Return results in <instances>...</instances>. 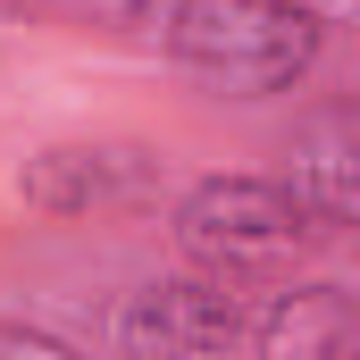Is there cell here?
<instances>
[{
    "mask_svg": "<svg viewBox=\"0 0 360 360\" xmlns=\"http://www.w3.org/2000/svg\"><path fill=\"white\" fill-rule=\"evenodd\" d=\"M160 42L184 76H201L226 101H269V92L310 84L319 68V25L285 0H168Z\"/></svg>",
    "mask_w": 360,
    "mask_h": 360,
    "instance_id": "obj_1",
    "label": "cell"
},
{
    "mask_svg": "<svg viewBox=\"0 0 360 360\" xmlns=\"http://www.w3.org/2000/svg\"><path fill=\"white\" fill-rule=\"evenodd\" d=\"M168 226H176L184 252L210 260L218 276L276 269V260H293V252L319 243L310 210L285 193V176H252V168H235V176H193L176 193V210H168Z\"/></svg>",
    "mask_w": 360,
    "mask_h": 360,
    "instance_id": "obj_2",
    "label": "cell"
},
{
    "mask_svg": "<svg viewBox=\"0 0 360 360\" xmlns=\"http://www.w3.org/2000/svg\"><path fill=\"white\" fill-rule=\"evenodd\" d=\"M160 151L126 134H68L17 160V201L51 226H92V218H143L160 201Z\"/></svg>",
    "mask_w": 360,
    "mask_h": 360,
    "instance_id": "obj_3",
    "label": "cell"
},
{
    "mask_svg": "<svg viewBox=\"0 0 360 360\" xmlns=\"http://www.w3.org/2000/svg\"><path fill=\"white\" fill-rule=\"evenodd\" d=\"M243 293L226 276H151L117 302L109 344L126 360H210L243 344Z\"/></svg>",
    "mask_w": 360,
    "mask_h": 360,
    "instance_id": "obj_4",
    "label": "cell"
},
{
    "mask_svg": "<svg viewBox=\"0 0 360 360\" xmlns=\"http://www.w3.org/2000/svg\"><path fill=\"white\" fill-rule=\"evenodd\" d=\"M285 193L310 210L319 235H344V226L360 218V117H352V101H319V109L293 117Z\"/></svg>",
    "mask_w": 360,
    "mask_h": 360,
    "instance_id": "obj_5",
    "label": "cell"
},
{
    "mask_svg": "<svg viewBox=\"0 0 360 360\" xmlns=\"http://www.w3.org/2000/svg\"><path fill=\"white\" fill-rule=\"evenodd\" d=\"M243 344L260 360H335V352L360 344V302H352V285H335V276L285 285V293H269L260 319H243Z\"/></svg>",
    "mask_w": 360,
    "mask_h": 360,
    "instance_id": "obj_6",
    "label": "cell"
},
{
    "mask_svg": "<svg viewBox=\"0 0 360 360\" xmlns=\"http://www.w3.org/2000/svg\"><path fill=\"white\" fill-rule=\"evenodd\" d=\"M0 352H34V360H76V335L42 327V319H0Z\"/></svg>",
    "mask_w": 360,
    "mask_h": 360,
    "instance_id": "obj_7",
    "label": "cell"
},
{
    "mask_svg": "<svg viewBox=\"0 0 360 360\" xmlns=\"http://www.w3.org/2000/svg\"><path fill=\"white\" fill-rule=\"evenodd\" d=\"M285 8H302V17H310L319 34H344V25L360 17V0H285Z\"/></svg>",
    "mask_w": 360,
    "mask_h": 360,
    "instance_id": "obj_8",
    "label": "cell"
}]
</instances>
